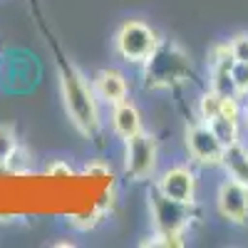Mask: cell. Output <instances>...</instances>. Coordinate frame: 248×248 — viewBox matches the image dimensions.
Masks as SVG:
<instances>
[{
  "mask_svg": "<svg viewBox=\"0 0 248 248\" xmlns=\"http://www.w3.org/2000/svg\"><path fill=\"white\" fill-rule=\"evenodd\" d=\"M243 114H246V124H248V105H246V109H243Z\"/></svg>",
  "mask_w": 248,
  "mask_h": 248,
  "instance_id": "obj_20",
  "label": "cell"
},
{
  "mask_svg": "<svg viewBox=\"0 0 248 248\" xmlns=\"http://www.w3.org/2000/svg\"><path fill=\"white\" fill-rule=\"evenodd\" d=\"M216 203L223 218H229L231 223H246L248 221V184L229 176L218 186Z\"/></svg>",
  "mask_w": 248,
  "mask_h": 248,
  "instance_id": "obj_7",
  "label": "cell"
},
{
  "mask_svg": "<svg viewBox=\"0 0 248 248\" xmlns=\"http://www.w3.org/2000/svg\"><path fill=\"white\" fill-rule=\"evenodd\" d=\"M186 147H189V154L199 164H206V167H221L226 147L218 141V137L211 132V127L206 122L189 127V132H186Z\"/></svg>",
  "mask_w": 248,
  "mask_h": 248,
  "instance_id": "obj_5",
  "label": "cell"
},
{
  "mask_svg": "<svg viewBox=\"0 0 248 248\" xmlns=\"http://www.w3.org/2000/svg\"><path fill=\"white\" fill-rule=\"evenodd\" d=\"M112 127H114V132L122 139L134 137L137 132H141V114H139V109L127 99L117 102L114 109H112Z\"/></svg>",
  "mask_w": 248,
  "mask_h": 248,
  "instance_id": "obj_10",
  "label": "cell"
},
{
  "mask_svg": "<svg viewBox=\"0 0 248 248\" xmlns=\"http://www.w3.org/2000/svg\"><path fill=\"white\" fill-rule=\"evenodd\" d=\"M117 52L129 60V62H147L149 55L156 50L159 40H156V32L147 25L141 23V20H129V23H124L117 32Z\"/></svg>",
  "mask_w": 248,
  "mask_h": 248,
  "instance_id": "obj_2",
  "label": "cell"
},
{
  "mask_svg": "<svg viewBox=\"0 0 248 248\" xmlns=\"http://www.w3.org/2000/svg\"><path fill=\"white\" fill-rule=\"evenodd\" d=\"M231 75H233V82H236V90L241 97H248V62H233L231 67Z\"/></svg>",
  "mask_w": 248,
  "mask_h": 248,
  "instance_id": "obj_16",
  "label": "cell"
},
{
  "mask_svg": "<svg viewBox=\"0 0 248 248\" xmlns=\"http://www.w3.org/2000/svg\"><path fill=\"white\" fill-rule=\"evenodd\" d=\"M206 124L211 127V132L218 137V141L223 144V147H231V144H236L238 137H241L238 119H231V117H226V114H216L214 119H209Z\"/></svg>",
  "mask_w": 248,
  "mask_h": 248,
  "instance_id": "obj_12",
  "label": "cell"
},
{
  "mask_svg": "<svg viewBox=\"0 0 248 248\" xmlns=\"http://www.w3.org/2000/svg\"><path fill=\"white\" fill-rule=\"evenodd\" d=\"M87 176H109V167H105V164H87V169H85Z\"/></svg>",
  "mask_w": 248,
  "mask_h": 248,
  "instance_id": "obj_19",
  "label": "cell"
},
{
  "mask_svg": "<svg viewBox=\"0 0 248 248\" xmlns=\"http://www.w3.org/2000/svg\"><path fill=\"white\" fill-rule=\"evenodd\" d=\"M159 191L164 196L174 199V201L191 203L194 201V191H196L194 171L186 169V167H174L169 171H164V176L159 179Z\"/></svg>",
  "mask_w": 248,
  "mask_h": 248,
  "instance_id": "obj_8",
  "label": "cell"
},
{
  "mask_svg": "<svg viewBox=\"0 0 248 248\" xmlns=\"http://www.w3.org/2000/svg\"><path fill=\"white\" fill-rule=\"evenodd\" d=\"M221 105H223V97L214 90H209L203 97H201V105H199V112H201V119L209 122L214 119L216 114H221Z\"/></svg>",
  "mask_w": 248,
  "mask_h": 248,
  "instance_id": "obj_14",
  "label": "cell"
},
{
  "mask_svg": "<svg viewBox=\"0 0 248 248\" xmlns=\"http://www.w3.org/2000/svg\"><path fill=\"white\" fill-rule=\"evenodd\" d=\"M17 141H15V134L10 127H0V167H5L10 154L15 152Z\"/></svg>",
  "mask_w": 248,
  "mask_h": 248,
  "instance_id": "obj_15",
  "label": "cell"
},
{
  "mask_svg": "<svg viewBox=\"0 0 248 248\" xmlns=\"http://www.w3.org/2000/svg\"><path fill=\"white\" fill-rule=\"evenodd\" d=\"M186 70H189V60L184 57L179 47L156 45V50L147 60V85L152 87L171 85V82H179L186 75Z\"/></svg>",
  "mask_w": 248,
  "mask_h": 248,
  "instance_id": "obj_3",
  "label": "cell"
},
{
  "mask_svg": "<svg viewBox=\"0 0 248 248\" xmlns=\"http://www.w3.org/2000/svg\"><path fill=\"white\" fill-rule=\"evenodd\" d=\"M189 206L191 203H181L169 196H164L159 189L152 194V216L156 231H167V233H181L186 221H189Z\"/></svg>",
  "mask_w": 248,
  "mask_h": 248,
  "instance_id": "obj_6",
  "label": "cell"
},
{
  "mask_svg": "<svg viewBox=\"0 0 248 248\" xmlns=\"http://www.w3.org/2000/svg\"><path fill=\"white\" fill-rule=\"evenodd\" d=\"M47 176L50 179H72L75 171H72L70 164H65V161H52L47 167Z\"/></svg>",
  "mask_w": 248,
  "mask_h": 248,
  "instance_id": "obj_18",
  "label": "cell"
},
{
  "mask_svg": "<svg viewBox=\"0 0 248 248\" xmlns=\"http://www.w3.org/2000/svg\"><path fill=\"white\" fill-rule=\"evenodd\" d=\"M62 97H65V107L75 127L85 134H92L99 127V114H97V102L92 90L87 87L85 77L77 70H62Z\"/></svg>",
  "mask_w": 248,
  "mask_h": 248,
  "instance_id": "obj_1",
  "label": "cell"
},
{
  "mask_svg": "<svg viewBox=\"0 0 248 248\" xmlns=\"http://www.w3.org/2000/svg\"><path fill=\"white\" fill-rule=\"evenodd\" d=\"M221 167L226 169V174H229L231 179L248 184V149L243 147L241 141L231 144V147H226Z\"/></svg>",
  "mask_w": 248,
  "mask_h": 248,
  "instance_id": "obj_11",
  "label": "cell"
},
{
  "mask_svg": "<svg viewBox=\"0 0 248 248\" xmlns=\"http://www.w3.org/2000/svg\"><path fill=\"white\" fill-rule=\"evenodd\" d=\"M127 92H129L127 79L117 70H102L94 77V94L107 105H117V102L127 99Z\"/></svg>",
  "mask_w": 248,
  "mask_h": 248,
  "instance_id": "obj_9",
  "label": "cell"
},
{
  "mask_svg": "<svg viewBox=\"0 0 248 248\" xmlns=\"http://www.w3.org/2000/svg\"><path fill=\"white\" fill-rule=\"evenodd\" d=\"M127 141V174L134 181L149 179L156 169V141L154 137L137 132L134 137L124 139Z\"/></svg>",
  "mask_w": 248,
  "mask_h": 248,
  "instance_id": "obj_4",
  "label": "cell"
},
{
  "mask_svg": "<svg viewBox=\"0 0 248 248\" xmlns=\"http://www.w3.org/2000/svg\"><path fill=\"white\" fill-rule=\"evenodd\" d=\"M211 90L218 92L221 97H238V90H236V82H233V75H231V67H223V65H214L211 67Z\"/></svg>",
  "mask_w": 248,
  "mask_h": 248,
  "instance_id": "obj_13",
  "label": "cell"
},
{
  "mask_svg": "<svg viewBox=\"0 0 248 248\" xmlns=\"http://www.w3.org/2000/svg\"><path fill=\"white\" fill-rule=\"evenodd\" d=\"M229 45H231V52L238 62H248V35H236Z\"/></svg>",
  "mask_w": 248,
  "mask_h": 248,
  "instance_id": "obj_17",
  "label": "cell"
}]
</instances>
